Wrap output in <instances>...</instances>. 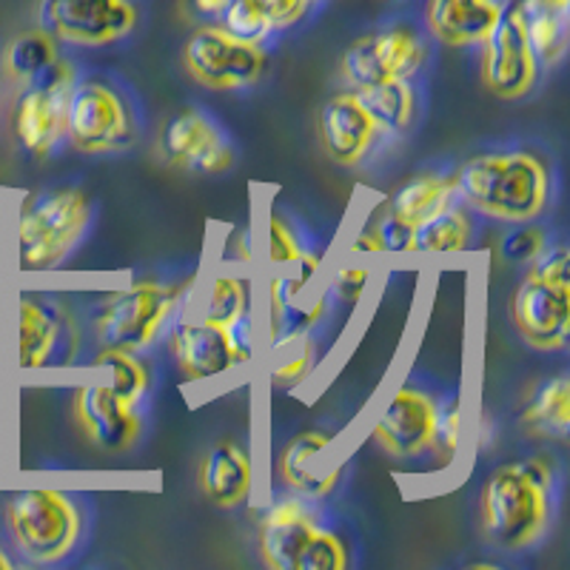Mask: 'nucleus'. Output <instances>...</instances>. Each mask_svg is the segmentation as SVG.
<instances>
[{"label": "nucleus", "mask_w": 570, "mask_h": 570, "mask_svg": "<svg viewBox=\"0 0 570 570\" xmlns=\"http://www.w3.org/2000/svg\"><path fill=\"white\" fill-rule=\"evenodd\" d=\"M454 180L460 200L493 220L531 223L551 203V171L531 151L476 155Z\"/></svg>", "instance_id": "obj_1"}, {"label": "nucleus", "mask_w": 570, "mask_h": 570, "mask_svg": "<svg viewBox=\"0 0 570 570\" xmlns=\"http://www.w3.org/2000/svg\"><path fill=\"white\" fill-rule=\"evenodd\" d=\"M482 528L502 551H525L548 531L553 511V468L544 460L502 465L482 485Z\"/></svg>", "instance_id": "obj_2"}, {"label": "nucleus", "mask_w": 570, "mask_h": 570, "mask_svg": "<svg viewBox=\"0 0 570 570\" xmlns=\"http://www.w3.org/2000/svg\"><path fill=\"white\" fill-rule=\"evenodd\" d=\"M95 217L83 188H40L14 214V254L23 272H52L86 237Z\"/></svg>", "instance_id": "obj_3"}, {"label": "nucleus", "mask_w": 570, "mask_h": 570, "mask_svg": "<svg viewBox=\"0 0 570 570\" xmlns=\"http://www.w3.org/2000/svg\"><path fill=\"white\" fill-rule=\"evenodd\" d=\"M314 502L288 493L263 511L257 525L259 557L274 570H343L348 544L320 522Z\"/></svg>", "instance_id": "obj_4"}, {"label": "nucleus", "mask_w": 570, "mask_h": 570, "mask_svg": "<svg viewBox=\"0 0 570 570\" xmlns=\"http://www.w3.org/2000/svg\"><path fill=\"white\" fill-rule=\"evenodd\" d=\"M188 285L160 279H137L120 292H111L95 308V337L100 348H124L142 354L169 331L186 297Z\"/></svg>", "instance_id": "obj_5"}, {"label": "nucleus", "mask_w": 570, "mask_h": 570, "mask_svg": "<svg viewBox=\"0 0 570 570\" xmlns=\"http://www.w3.org/2000/svg\"><path fill=\"white\" fill-rule=\"evenodd\" d=\"M7 528L20 557L35 564H55L78 551L86 517L71 493L20 491L7 502Z\"/></svg>", "instance_id": "obj_6"}, {"label": "nucleus", "mask_w": 570, "mask_h": 570, "mask_svg": "<svg viewBox=\"0 0 570 570\" xmlns=\"http://www.w3.org/2000/svg\"><path fill=\"white\" fill-rule=\"evenodd\" d=\"M66 140L83 155H117L140 140V117L124 89L104 78H78L66 104Z\"/></svg>", "instance_id": "obj_7"}, {"label": "nucleus", "mask_w": 570, "mask_h": 570, "mask_svg": "<svg viewBox=\"0 0 570 570\" xmlns=\"http://www.w3.org/2000/svg\"><path fill=\"white\" fill-rule=\"evenodd\" d=\"M186 71L200 86L212 91L252 89L268 66L263 43L237 38L223 23H208L195 29L183 46Z\"/></svg>", "instance_id": "obj_8"}, {"label": "nucleus", "mask_w": 570, "mask_h": 570, "mask_svg": "<svg viewBox=\"0 0 570 570\" xmlns=\"http://www.w3.org/2000/svg\"><path fill=\"white\" fill-rule=\"evenodd\" d=\"M323 257L308 252L268 279V343L285 348L305 340L328 314V285H320Z\"/></svg>", "instance_id": "obj_9"}, {"label": "nucleus", "mask_w": 570, "mask_h": 570, "mask_svg": "<svg viewBox=\"0 0 570 570\" xmlns=\"http://www.w3.org/2000/svg\"><path fill=\"white\" fill-rule=\"evenodd\" d=\"M14 354L20 371L75 365L80 354V328L69 308L52 297H20L14 317Z\"/></svg>", "instance_id": "obj_10"}, {"label": "nucleus", "mask_w": 570, "mask_h": 570, "mask_svg": "<svg viewBox=\"0 0 570 570\" xmlns=\"http://www.w3.org/2000/svg\"><path fill=\"white\" fill-rule=\"evenodd\" d=\"M480 49V75L491 95L502 100H519L531 95L542 66H539L531 40H528L525 18H522V3L519 0H511V3L502 7L497 23L485 35Z\"/></svg>", "instance_id": "obj_11"}, {"label": "nucleus", "mask_w": 570, "mask_h": 570, "mask_svg": "<svg viewBox=\"0 0 570 570\" xmlns=\"http://www.w3.org/2000/svg\"><path fill=\"white\" fill-rule=\"evenodd\" d=\"M78 69L66 58L55 60L49 69L23 86L12 111L14 137L29 155L46 157L66 140V104Z\"/></svg>", "instance_id": "obj_12"}, {"label": "nucleus", "mask_w": 570, "mask_h": 570, "mask_svg": "<svg viewBox=\"0 0 570 570\" xmlns=\"http://www.w3.org/2000/svg\"><path fill=\"white\" fill-rule=\"evenodd\" d=\"M246 328H226L208 317H183L169 325V348L186 383L217 380L252 360Z\"/></svg>", "instance_id": "obj_13"}, {"label": "nucleus", "mask_w": 570, "mask_h": 570, "mask_svg": "<svg viewBox=\"0 0 570 570\" xmlns=\"http://www.w3.org/2000/svg\"><path fill=\"white\" fill-rule=\"evenodd\" d=\"M135 0H38V29L58 43L98 49L137 29Z\"/></svg>", "instance_id": "obj_14"}, {"label": "nucleus", "mask_w": 570, "mask_h": 570, "mask_svg": "<svg viewBox=\"0 0 570 570\" xmlns=\"http://www.w3.org/2000/svg\"><path fill=\"white\" fill-rule=\"evenodd\" d=\"M428 63V43L411 23H391L354 40L343 55L348 89L376 80H414Z\"/></svg>", "instance_id": "obj_15"}, {"label": "nucleus", "mask_w": 570, "mask_h": 570, "mask_svg": "<svg viewBox=\"0 0 570 570\" xmlns=\"http://www.w3.org/2000/svg\"><path fill=\"white\" fill-rule=\"evenodd\" d=\"M511 320L531 348L562 351L570 340V283L528 274L513 292Z\"/></svg>", "instance_id": "obj_16"}, {"label": "nucleus", "mask_w": 570, "mask_h": 570, "mask_svg": "<svg viewBox=\"0 0 570 570\" xmlns=\"http://www.w3.org/2000/svg\"><path fill=\"white\" fill-rule=\"evenodd\" d=\"M163 160L183 171L223 175L234 166V146L212 117L197 109H183L163 126Z\"/></svg>", "instance_id": "obj_17"}, {"label": "nucleus", "mask_w": 570, "mask_h": 570, "mask_svg": "<svg viewBox=\"0 0 570 570\" xmlns=\"http://www.w3.org/2000/svg\"><path fill=\"white\" fill-rule=\"evenodd\" d=\"M436 400L414 385H402L385 402L374 425V440L396 460H416L431 454Z\"/></svg>", "instance_id": "obj_18"}, {"label": "nucleus", "mask_w": 570, "mask_h": 570, "mask_svg": "<svg viewBox=\"0 0 570 570\" xmlns=\"http://www.w3.org/2000/svg\"><path fill=\"white\" fill-rule=\"evenodd\" d=\"M71 414L91 445L100 451H129L140 440V411L129 409L104 380L80 383L71 396Z\"/></svg>", "instance_id": "obj_19"}, {"label": "nucleus", "mask_w": 570, "mask_h": 570, "mask_svg": "<svg viewBox=\"0 0 570 570\" xmlns=\"http://www.w3.org/2000/svg\"><path fill=\"white\" fill-rule=\"evenodd\" d=\"M380 137L383 131L376 129L365 106L356 100L351 89L334 95L320 111V140H323L325 155L345 169L360 166Z\"/></svg>", "instance_id": "obj_20"}, {"label": "nucleus", "mask_w": 570, "mask_h": 570, "mask_svg": "<svg viewBox=\"0 0 570 570\" xmlns=\"http://www.w3.org/2000/svg\"><path fill=\"white\" fill-rule=\"evenodd\" d=\"M331 445V434L325 431H303L294 436L279 454V480L285 488L308 502H323L337 491L343 482L345 465L323 468L325 451Z\"/></svg>", "instance_id": "obj_21"}, {"label": "nucleus", "mask_w": 570, "mask_h": 570, "mask_svg": "<svg viewBox=\"0 0 570 570\" xmlns=\"http://www.w3.org/2000/svg\"><path fill=\"white\" fill-rule=\"evenodd\" d=\"M254 460L240 442L223 440L203 456L200 462V491L212 505L223 511L246 505L254 491Z\"/></svg>", "instance_id": "obj_22"}, {"label": "nucleus", "mask_w": 570, "mask_h": 570, "mask_svg": "<svg viewBox=\"0 0 570 570\" xmlns=\"http://www.w3.org/2000/svg\"><path fill=\"white\" fill-rule=\"evenodd\" d=\"M502 7V0H428L425 27L440 43L468 49L485 40Z\"/></svg>", "instance_id": "obj_23"}, {"label": "nucleus", "mask_w": 570, "mask_h": 570, "mask_svg": "<svg viewBox=\"0 0 570 570\" xmlns=\"http://www.w3.org/2000/svg\"><path fill=\"white\" fill-rule=\"evenodd\" d=\"M323 3L325 0H232L220 23L237 38L266 46L272 35L303 23Z\"/></svg>", "instance_id": "obj_24"}, {"label": "nucleus", "mask_w": 570, "mask_h": 570, "mask_svg": "<svg viewBox=\"0 0 570 570\" xmlns=\"http://www.w3.org/2000/svg\"><path fill=\"white\" fill-rule=\"evenodd\" d=\"M528 40L542 69L562 63L570 43V0H519Z\"/></svg>", "instance_id": "obj_25"}, {"label": "nucleus", "mask_w": 570, "mask_h": 570, "mask_svg": "<svg viewBox=\"0 0 570 570\" xmlns=\"http://www.w3.org/2000/svg\"><path fill=\"white\" fill-rule=\"evenodd\" d=\"M356 100L365 106L371 120L383 135L400 137L416 120V89L414 80H376V83L351 89Z\"/></svg>", "instance_id": "obj_26"}, {"label": "nucleus", "mask_w": 570, "mask_h": 570, "mask_svg": "<svg viewBox=\"0 0 570 570\" xmlns=\"http://www.w3.org/2000/svg\"><path fill=\"white\" fill-rule=\"evenodd\" d=\"M519 428L528 436L542 440H568L570 431V380L568 376H551L544 380L528 405L519 414Z\"/></svg>", "instance_id": "obj_27"}, {"label": "nucleus", "mask_w": 570, "mask_h": 570, "mask_svg": "<svg viewBox=\"0 0 570 570\" xmlns=\"http://www.w3.org/2000/svg\"><path fill=\"white\" fill-rule=\"evenodd\" d=\"M460 200L456 195V180L445 175H420L414 180L402 183L389 200V208L411 226H420L422 220L434 217L436 212Z\"/></svg>", "instance_id": "obj_28"}, {"label": "nucleus", "mask_w": 570, "mask_h": 570, "mask_svg": "<svg viewBox=\"0 0 570 570\" xmlns=\"http://www.w3.org/2000/svg\"><path fill=\"white\" fill-rule=\"evenodd\" d=\"M95 368L100 380L115 391L129 409L140 411L149 400L151 391V371L142 363V356L135 351L124 348H100L95 356Z\"/></svg>", "instance_id": "obj_29"}, {"label": "nucleus", "mask_w": 570, "mask_h": 570, "mask_svg": "<svg viewBox=\"0 0 570 570\" xmlns=\"http://www.w3.org/2000/svg\"><path fill=\"white\" fill-rule=\"evenodd\" d=\"M473 223L468 212L456 203L436 212L434 217L422 220L414 226V254L422 257H451V254H462L471 246Z\"/></svg>", "instance_id": "obj_30"}, {"label": "nucleus", "mask_w": 570, "mask_h": 570, "mask_svg": "<svg viewBox=\"0 0 570 570\" xmlns=\"http://www.w3.org/2000/svg\"><path fill=\"white\" fill-rule=\"evenodd\" d=\"M58 58V40L46 35L43 29H32V32H23L9 40L7 49H3V71L12 83L29 86Z\"/></svg>", "instance_id": "obj_31"}, {"label": "nucleus", "mask_w": 570, "mask_h": 570, "mask_svg": "<svg viewBox=\"0 0 570 570\" xmlns=\"http://www.w3.org/2000/svg\"><path fill=\"white\" fill-rule=\"evenodd\" d=\"M248 314H252V283L240 274H217L208 285L203 317L226 328H246Z\"/></svg>", "instance_id": "obj_32"}, {"label": "nucleus", "mask_w": 570, "mask_h": 570, "mask_svg": "<svg viewBox=\"0 0 570 570\" xmlns=\"http://www.w3.org/2000/svg\"><path fill=\"white\" fill-rule=\"evenodd\" d=\"M462 431H465V420H462V402L460 396H448L445 402H436L434 416V440H431V454L442 460V465L454 462L462 445Z\"/></svg>", "instance_id": "obj_33"}, {"label": "nucleus", "mask_w": 570, "mask_h": 570, "mask_svg": "<svg viewBox=\"0 0 570 570\" xmlns=\"http://www.w3.org/2000/svg\"><path fill=\"white\" fill-rule=\"evenodd\" d=\"M368 232L374 234L380 254H389V257H402V254H414V226L405 223L402 217H396L389 206L383 212H376V217L371 220Z\"/></svg>", "instance_id": "obj_34"}, {"label": "nucleus", "mask_w": 570, "mask_h": 570, "mask_svg": "<svg viewBox=\"0 0 570 570\" xmlns=\"http://www.w3.org/2000/svg\"><path fill=\"white\" fill-rule=\"evenodd\" d=\"M308 252L299 240V234L294 232L292 223H285L277 214H268L266 220V257L272 266L288 268L299 263V257Z\"/></svg>", "instance_id": "obj_35"}, {"label": "nucleus", "mask_w": 570, "mask_h": 570, "mask_svg": "<svg viewBox=\"0 0 570 570\" xmlns=\"http://www.w3.org/2000/svg\"><path fill=\"white\" fill-rule=\"evenodd\" d=\"M288 348V356H285L283 363L274 365L272 371V380L283 389H294L305 380V376L312 374L314 368V343L308 337L299 340L294 345H285Z\"/></svg>", "instance_id": "obj_36"}, {"label": "nucleus", "mask_w": 570, "mask_h": 570, "mask_svg": "<svg viewBox=\"0 0 570 570\" xmlns=\"http://www.w3.org/2000/svg\"><path fill=\"white\" fill-rule=\"evenodd\" d=\"M544 246H548V237H544L542 228H513V232L505 234V240H502V257L508 263H513V266H531L533 259L542 254Z\"/></svg>", "instance_id": "obj_37"}, {"label": "nucleus", "mask_w": 570, "mask_h": 570, "mask_svg": "<svg viewBox=\"0 0 570 570\" xmlns=\"http://www.w3.org/2000/svg\"><path fill=\"white\" fill-rule=\"evenodd\" d=\"M371 283L368 263H354V266H340L328 283V294L345 303H356L363 297Z\"/></svg>", "instance_id": "obj_38"}, {"label": "nucleus", "mask_w": 570, "mask_h": 570, "mask_svg": "<svg viewBox=\"0 0 570 570\" xmlns=\"http://www.w3.org/2000/svg\"><path fill=\"white\" fill-rule=\"evenodd\" d=\"M528 274L551 279V283H570V252L564 246H544Z\"/></svg>", "instance_id": "obj_39"}, {"label": "nucleus", "mask_w": 570, "mask_h": 570, "mask_svg": "<svg viewBox=\"0 0 570 570\" xmlns=\"http://www.w3.org/2000/svg\"><path fill=\"white\" fill-rule=\"evenodd\" d=\"M228 3H232V0H191L195 12L203 14V18H223Z\"/></svg>", "instance_id": "obj_40"}, {"label": "nucleus", "mask_w": 570, "mask_h": 570, "mask_svg": "<svg viewBox=\"0 0 570 570\" xmlns=\"http://www.w3.org/2000/svg\"><path fill=\"white\" fill-rule=\"evenodd\" d=\"M12 568H14V562L7 557V551L0 548V570H12Z\"/></svg>", "instance_id": "obj_41"}]
</instances>
